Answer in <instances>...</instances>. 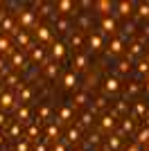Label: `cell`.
I'll list each match as a JSON object with an SVG mask.
<instances>
[{"instance_id":"cell-15","label":"cell","mask_w":149,"mask_h":151,"mask_svg":"<svg viewBox=\"0 0 149 151\" xmlns=\"http://www.w3.org/2000/svg\"><path fill=\"white\" fill-rule=\"evenodd\" d=\"M113 126H115V115H104V117H102V129H113Z\"/></svg>"},{"instance_id":"cell-22","label":"cell","mask_w":149,"mask_h":151,"mask_svg":"<svg viewBox=\"0 0 149 151\" xmlns=\"http://www.w3.org/2000/svg\"><path fill=\"white\" fill-rule=\"evenodd\" d=\"M0 25L5 27V29H14V27H16V25H14V20L9 18V16H0Z\"/></svg>"},{"instance_id":"cell-21","label":"cell","mask_w":149,"mask_h":151,"mask_svg":"<svg viewBox=\"0 0 149 151\" xmlns=\"http://www.w3.org/2000/svg\"><path fill=\"white\" fill-rule=\"evenodd\" d=\"M149 142V129H142V131L138 133V142L136 145H147Z\"/></svg>"},{"instance_id":"cell-38","label":"cell","mask_w":149,"mask_h":151,"mask_svg":"<svg viewBox=\"0 0 149 151\" xmlns=\"http://www.w3.org/2000/svg\"><path fill=\"white\" fill-rule=\"evenodd\" d=\"M16 151H27V142H18V145H16Z\"/></svg>"},{"instance_id":"cell-7","label":"cell","mask_w":149,"mask_h":151,"mask_svg":"<svg viewBox=\"0 0 149 151\" xmlns=\"http://www.w3.org/2000/svg\"><path fill=\"white\" fill-rule=\"evenodd\" d=\"M12 106H14V95L0 90V108H12Z\"/></svg>"},{"instance_id":"cell-41","label":"cell","mask_w":149,"mask_h":151,"mask_svg":"<svg viewBox=\"0 0 149 151\" xmlns=\"http://www.w3.org/2000/svg\"><path fill=\"white\" fill-rule=\"evenodd\" d=\"M5 124H7V115L0 113V126H5Z\"/></svg>"},{"instance_id":"cell-8","label":"cell","mask_w":149,"mask_h":151,"mask_svg":"<svg viewBox=\"0 0 149 151\" xmlns=\"http://www.w3.org/2000/svg\"><path fill=\"white\" fill-rule=\"evenodd\" d=\"M36 38H38V41H52L50 27H45V25H38V27H36Z\"/></svg>"},{"instance_id":"cell-12","label":"cell","mask_w":149,"mask_h":151,"mask_svg":"<svg viewBox=\"0 0 149 151\" xmlns=\"http://www.w3.org/2000/svg\"><path fill=\"white\" fill-rule=\"evenodd\" d=\"M120 142H122V138H120V135H113L111 140H106V149H108V151H118Z\"/></svg>"},{"instance_id":"cell-48","label":"cell","mask_w":149,"mask_h":151,"mask_svg":"<svg viewBox=\"0 0 149 151\" xmlns=\"http://www.w3.org/2000/svg\"><path fill=\"white\" fill-rule=\"evenodd\" d=\"M0 16H5V12H2V5H0Z\"/></svg>"},{"instance_id":"cell-34","label":"cell","mask_w":149,"mask_h":151,"mask_svg":"<svg viewBox=\"0 0 149 151\" xmlns=\"http://www.w3.org/2000/svg\"><path fill=\"white\" fill-rule=\"evenodd\" d=\"M45 72H48V77H54L56 72H59V65H48V68H45Z\"/></svg>"},{"instance_id":"cell-45","label":"cell","mask_w":149,"mask_h":151,"mask_svg":"<svg viewBox=\"0 0 149 151\" xmlns=\"http://www.w3.org/2000/svg\"><path fill=\"white\" fill-rule=\"evenodd\" d=\"M0 70H5V61L2 59H0Z\"/></svg>"},{"instance_id":"cell-23","label":"cell","mask_w":149,"mask_h":151,"mask_svg":"<svg viewBox=\"0 0 149 151\" xmlns=\"http://www.w3.org/2000/svg\"><path fill=\"white\" fill-rule=\"evenodd\" d=\"M12 63H14V68H25V57L23 54H14Z\"/></svg>"},{"instance_id":"cell-30","label":"cell","mask_w":149,"mask_h":151,"mask_svg":"<svg viewBox=\"0 0 149 151\" xmlns=\"http://www.w3.org/2000/svg\"><path fill=\"white\" fill-rule=\"evenodd\" d=\"M27 117H30V111H27V108H20V111H18V124L25 122Z\"/></svg>"},{"instance_id":"cell-26","label":"cell","mask_w":149,"mask_h":151,"mask_svg":"<svg viewBox=\"0 0 149 151\" xmlns=\"http://www.w3.org/2000/svg\"><path fill=\"white\" fill-rule=\"evenodd\" d=\"M145 113H147V108H145V104H136V111H133V117H142Z\"/></svg>"},{"instance_id":"cell-31","label":"cell","mask_w":149,"mask_h":151,"mask_svg":"<svg viewBox=\"0 0 149 151\" xmlns=\"http://www.w3.org/2000/svg\"><path fill=\"white\" fill-rule=\"evenodd\" d=\"M97 7L102 9V14H108V9H111V2H106V0H102V2H97Z\"/></svg>"},{"instance_id":"cell-19","label":"cell","mask_w":149,"mask_h":151,"mask_svg":"<svg viewBox=\"0 0 149 151\" xmlns=\"http://www.w3.org/2000/svg\"><path fill=\"white\" fill-rule=\"evenodd\" d=\"M16 41H18V45H23V47H30V36L25 34L23 29L18 32V36H16Z\"/></svg>"},{"instance_id":"cell-14","label":"cell","mask_w":149,"mask_h":151,"mask_svg":"<svg viewBox=\"0 0 149 151\" xmlns=\"http://www.w3.org/2000/svg\"><path fill=\"white\" fill-rule=\"evenodd\" d=\"M70 45H72L74 50L84 47V36H81V34H72V36H70Z\"/></svg>"},{"instance_id":"cell-43","label":"cell","mask_w":149,"mask_h":151,"mask_svg":"<svg viewBox=\"0 0 149 151\" xmlns=\"http://www.w3.org/2000/svg\"><path fill=\"white\" fill-rule=\"evenodd\" d=\"M52 151H66V147H63V145H54V149H52Z\"/></svg>"},{"instance_id":"cell-18","label":"cell","mask_w":149,"mask_h":151,"mask_svg":"<svg viewBox=\"0 0 149 151\" xmlns=\"http://www.w3.org/2000/svg\"><path fill=\"white\" fill-rule=\"evenodd\" d=\"M43 57H45V52H43V47H34V50H32V61H36V63H41V61H43Z\"/></svg>"},{"instance_id":"cell-27","label":"cell","mask_w":149,"mask_h":151,"mask_svg":"<svg viewBox=\"0 0 149 151\" xmlns=\"http://www.w3.org/2000/svg\"><path fill=\"white\" fill-rule=\"evenodd\" d=\"M90 122H93V113H88V111H86V113H81V124L88 126Z\"/></svg>"},{"instance_id":"cell-46","label":"cell","mask_w":149,"mask_h":151,"mask_svg":"<svg viewBox=\"0 0 149 151\" xmlns=\"http://www.w3.org/2000/svg\"><path fill=\"white\" fill-rule=\"evenodd\" d=\"M36 151H45V147H43V145H41V147H36Z\"/></svg>"},{"instance_id":"cell-2","label":"cell","mask_w":149,"mask_h":151,"mask_svg":"<svg viewBox=\"0 0 149 151\" xmlns=\"http://www.w3.org/2000/svg\"><path fill=\"white\" fill-rule=\"evenodd\" d=\"M122 88V83H120V79H115V77H108L104 81V90L106 93H118V90Z\"/></svg>"},{"instance_id":"cell-44","label":"cell","mask_w":149,"mask_h":151,"mask_svg":"<svg viewBox=\"0 0 149 151\" xmlns=\"http://www.w3.org/2000/svg\"><path fill=\"white\" fill-rule=\"evenodd\" d=\"M145 129H149V115H145Z\"/></svg>"},{"instance_id":"cell-20","label":"cell","mask_w":149,"mask_h":151,"mask_svg":"<svg viewBox=\"0 0 149 151\" xmlns=\"http://www.w3.org/2000/svg\"><path fill=\"white\" fill-rule=\"evenodd\" d=\"M118 9H120L122 16H127V14L133 12V5H131V2H118Z\"/></svg>"},{"instance_id":"cell-17","label":"cell","mask_w":149,"mask_h":151,"mask_svg":"<svg viewBox=\"0 0 149 151\" xmlns=\"http://www.w3.org/2000/svg\"><path fill=\"white\" fill-rule=\"evenodd\" d=\"M108 50H111V54H120V52H122V41H120V38H113L111 45H108Z\"/></svg>"},{"instance_id":"cell-42","label":"cell","mask_w":149,"mask_h":151,"mask_svg":"<svg viewBox=\"0 0 149 151\" xmlns=\"http://www.w3.org/2000/svg\"><path fill=\"white\" fill-rule=\"evenodd\" d=\"M127 151H140V145H131V147H127Z\"/></svg>"},{"instance_id":"cell-11","label":"cell","mask_w":149,"mask_h":151,"mask_svg":"<svg viewBox=\"0 0 149 151\" xmlns=\"http://www.w3.org/2000/svg\"><path fill=\"white\" fill-rule=\"evenodd\" d=\"M74 68H77V70L88 68V57H86V54H77V57H74Z\"/></svg>"},{"instance_id":"cell-32","label":"cell","mask_w":149,"mask_h":151,"mask_svg":"<svg viewBox=\"0 0 149 151\" xmlns=\"http://www.w3.org/2000/svg\"><path fill=\"white\" fill-rule=\"evenodd\" d=\"M48 138H52V140L59 138V129H56V126H50L48 129Z\"/></svg>"},{"instance_id":"cell-10","label":"cell","mask_w":149,"mask_h":151,"mask_svg":"<svg viewBox=\"0 0 149 151\" xmlns=\"http://www.w3.org/2000/svg\"><path fill=\"white\" fill-rule=\"evenodd\" d=\"M129 47H131V50L127 52V57H129V61H131L133 57H140V54H142V45H140V43H131Z\"/></svg>"},{"instance_id":"cell-39","label":"cell","mask_w":149,"mask_h":151,"mask_svg":"<svg viewBox=\"0 0 149 151\" xmlns=\"http://www.w3.org/2000/svg\"><path fill=\"white\" fill-rule=\"evenodd\" d=\"M32 97V90H23V95H20V99H30Z\"/></svg>"},{"instance_id":"cell-33","label":"cell","mask_w":149,"mask_h":151,"mask_svg":"<svg viewBox=\"0 0 149 151\" xmlns=\"http://www.w3.org/2000/svg\"><path fill=\"white\" fill-rule=\"evenodd\" d=\"M122 129H124L127 133H131V131H133V120H129V117H127V120H124V124H122Z\"/></svg>"},{"instance_id":"cell-36","label":"cell","mask_w":149,"mask_h":151,"mask_svg":"<svg viewBox=\"0 0 149 151\" xmlns=\"http://www.w3.org/2000/svg\"><path fill=\"white\" fill-rule=\"evenodd\" d=\"M27 135H30V140H34V138L38 135V129H36V126H32L30 131H27Z\"/></svg>"},{"instance_id":"cell-47","label":"cell","mask_w":149,"mask_h":151,"mask_svg":"<svg viewBox=\"0 0 149 151\" xmlns=\"http://www.w3.org/2000/svg\"><path fill=\"white\" fill-rule=\"evenodd\" d=\"M145 93H147V95H149V81H147V86H145Z\"/></svg>"},{"instance_id":"cell-49","label":"cell","mask_w":149,"mask_h":151,"mask_svg":"<svg viewBox=\"0 0 149 151\" xmlns=\"http://www.w3.org/2000/svg\"><path fill=\"white\" fill-rule=\"evenodd\" d=\"M145 34H147V36H149V27H145Z\"/></svg>"},{"instance_id":"cell-4","label":"cell","mask_w":149,"mask_h":151,"mask_svg":"<svg viewBox=\"0 0 149 151\" xmlns=\"http://www.w3.org/2000/svg\"><path fill=\"white\" fill-rule=\"evenodd\" d=\"M88 45H90V50H93V52H99V50H102V45H104V41H102L99 34H93V32H90V36H88Z\"/></svg>"},{"instance_id":"cell-40","label":"cell","mask_w":149,"mask_h":151,"mask_svg":"<svg viewBox=\"0 0 149 151\" xmlns=\"http://www.w3.org/2000/svg\"><path fill=\"white\" fill-rule=\"evenodd\" d=\"M90 145H99V135H90V140H88Z\"/></svg>"},{"instance_id":"cell-16","label":"cell","mask_w":149,"mask_h":151,"mask_svg":"<svg viewBox=\"0 0 149 151\" xmlns=\"http://www.w3.org/2000/svg\"><path fill=\"white\" fill-rule=\"evenodd\" d=\"M0 52H2V54L12 52V41H9L7 36H0Z\"/></svg>"},{"instance_id":"cell-25","label":"cell","mask_w":149,"mask_h":151,"mask_svg":"<svg viewBox=\"0 0 149 151\" xmlns=\"http://www.w3.org/2000/svg\"><path fill=\"white\" fill-rule=\"evenodd\" d=\"M88 101V95L86 93H79V95H74V106H84Z\"/></svg>"},{"instance_id":"cell-24","label":"cell","mask_w":149,"mask_h":151,"mask_svg":"<svg viewBox=\"0 0 149 151\" xmlns=\"http://www.w3.org/2000/svg\"><path fill=\"white\" fill-rule=\"evenodd\" d=\"M79 135H81L79 129H68V140L70 142H79Z\"/></svg>"},{"instance_id":"cell-6","label":"cell","mask_w":149,"mask_h":151,"mask_svg":"<svg viewBox=\"0 0 149 151\" xmlns=\"http://www.w3.org/2000/svg\"><path fill=\"white\" fill-rule=\"evenodd\" d=\"M56 12L59 14H72V9H74V2H70V0H61V2H56Z\"/></svg>"},{"instance_id":"cell-37","label":"cell","mask_w":149,"mask_h":151,"mask_svg":"<svg viewBox=\"0 0 149 151\" xmlns=\"http://www.w3.org/2000/svg\"><path fill=\"white\" fill-rule=\"evenodd\" d=\"M140 72H149V61H140Z\"/></svg>"},{"instance_id":"cell-28","label":"cell","mask_w":149,"mask_h":151,"mask_svg":"<svg viewBox=\"0 0 149 151\" xmlns=\"http://www.w3.org/2000/svg\"><path fill=\"white\" fill-rule=\"evenodd\" d=\"M56 27H59V32H68L70 23H68V20H63V18H59V20H56Z\"/></svg>"},{"instance_id":"cell-1","label":"cell","mask_w":149,"mask_h":151,"mask_svg":"<svg viewBox=\"0 0 149 151\" xmlns=\"http://www.w3.org/2000/svg\"><path fill=\"white\" fill-rule=\"evenodd\" d=\"M34 20H36V16H34V12H20L18 16V23H20V29H25V27H32L34 25Z\"/></svg>"},{"instance_id":"cell-50","label":"cell","mask_w":149,"mask_h":151,"mask_svg":"<svg viewBox=\"0 0 149 151\" xmlns=\"http://www.w3.org/2000/svg\"><path fill=\"white\" fill-rule=\"evenodd\" d=\"M0 145H2V138H0Z\"/></svg>"},{"instance_id":"cell-13","label":"cell","mask_w":149,"mask_h":151,"mask_svg":"<svg viewBox=\"0 0 149 151\" xmlns=\"http://www.w3.org/2000/svg\"><path fill=\"white\" fill-rule=\"evenodd\" d=\"M72 120V108L70 106H63L61 113H59V122H70Z\"/></svg>"},{"instance_id":"cell-35","label":"cell","mask_w":149,"mask_h":151,"mask_svg":"<svg viewBox=\"0 0 149 151\" xmlns=\"http://www.w3.org/2000/svg\"><path fill=\"white\" fill-rule=\"evenodd\" d=\"M18 133H20V124H18V122H16V124L12 126V131H9V135H12V138H16Z\"/></svg>"},{"instance_id":"cell-3","label":"cell","mask_w":149,"mask_h":151,"mask_svg":"<svg viewBox=\"0 0 149 151\" xmlns=\"http://www.w3.org/2000/svg\"><path fill=\"white\" fill-rule=\"evenodd\" d=\"M102 29H104L106 34H115V32H118V23L113 18H108V16H104V18H102Z\"/></svg>"},{"instance_id":"cell-5","label":"cell","mask_w":149,"mask_h":151,"mask_svg":"<svg viewBox=\"0 0 149 151\" xmlns=\"http://www.w3.org/2000/svg\"><path fill=\"white\" fill-rule=\"evenodd\" d=\"M52 57L54 59H63L66 57V43H61V41L52 43Z\"/></svg>"},{"instance_id":"cell-9","label":"cell","mask_w":149,"mask_h":151,"mask_svg":"<svg viewBox=\"0 0 149 151\" xmlns=\"http://www.w3.org/2000/svg\"><path fill=\"white\" fill-rule=\"evenodd\" d=\"M77 83H79V79H77L74 72H68V75L63 77V88H74Z\"/></svg>"},{"instance_id":"cell-29","label":"cell","mask_w":149,"mask_h":151,"mask_svg":"<svg viewBox=\"0 0 149 151\" xmlns=\"http://www.w3.org/2000/svg\"><path fill=\"white\" fill-rule=\"evenodd\" d=\"M138 14L142 18H149V5H138Z\"/></svg>"},{"instance_id":"cell-51","label":"cell","mask_w":149,"mask_h":151,"mask_svg":"<svg viewBox=\"0 0 149 151\" xmlns=\"http://www.w3.org/2000/svg\"><path fill=\"white\" fill-rule=\"evenodd\" d=\"M147 151H149V149H147Z\"/></svg>"}]
</instances>
